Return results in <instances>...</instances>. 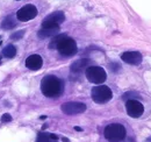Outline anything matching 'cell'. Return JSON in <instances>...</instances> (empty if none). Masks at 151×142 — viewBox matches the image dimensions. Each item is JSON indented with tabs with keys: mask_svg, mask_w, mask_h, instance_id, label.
Segmentation results:
<instances>
[{
	"mask_svg": "<svg viewBox=\"0 0 151 142\" xmlns=\"http://www.w3.org/2000/svg\"><path fill=\"white\" fill-rule=\"evenodd\" d=\"M148 142H151V140H149V141H148Z\"/></svg>",
	"mask_w": 151,
	"mask_h": 142,
	"instance_id": "484cf974",
	"label": "cell"
},
{
	"mask_svg": "<svg viewBox=\"0 0 151 142\" xmlns=\"http://www.w3.org/2000/svg\"><path fill=\"white\" fill-rule=\"evenodd\" d=\"M111 68H112V70H113V71H117V70L120 69V65L113 63V64H111Z\"/></svg>",
	"mask_w": 151,
	"mask_h": 142,
	"instance_id": "ffe728a7",
	"label": "cell"
},
{
	"mask_svg": "<svg viewBox=\"0 0 151 142\" xmlns=\"http://www.w3.org/2000/svg\"><path fill=\"white\" fill-rule=\"evenodd\" d=\"M126 142H135V140H134V139H128Z\"/></svg>",
	"mask_w": 151,
	"mask_h": 142,
	"instance_id": "cb8c5ba5",
	"label": "cell"
},
{
	"mask_svg": "<svg viewBox=\"0 0 151 142\" xmlns=\"http://www.w3.org/2000/svg\"><path fill=\"white\" fill-rule=\"evenodd\" d=\"M36 142H56L55 140L50 139V135L48 133H40Z\"/></svg>",
	"mask_w": 151,
	"mask_h": 142,
	"instance_id": "e0dca14e",
	"label": "cell"
},
{
	"mask_svg": "<svg viewBox=\"0 0 151 142\" xmlns=\"http://www.w3.org/2000/svg\"><path fill=\"white\" fill-rule=\"evenodd\" d=\"M41 91L48 98L59 97L64 91L63 81L56 76H45L41 81Z\"/></svg>",
	"mask_w": 151,
	"mask_h": 142,
	"instance_id": "6da1fadb",
	"label": "cell"
},
{
	"mask_svg": "<svg viewBox=\"0 0 151 142\" xmlns=\"http://www.w3.org/2000/svg\"><path fill=\"white\" fill-rule=\"evenodd\" d=\"M62 111L65 114L69 115H73V114H79L86 111V105L84 102H64L62 105Z\"/></svg>",
	"mask_w": 151,
	"mask_h": 142,
	"instance_id": "52a82bcc",
	"label": "cell"
},
{
	"mask_svg": "<svg viewBox=\"0 0 151 142\" xmlns=\"http://www.w3.org/2000/svg\"><path fill=\"white\" fill-rule=\"evenodd\" d=\"M91 97H92L93 102L96 104H105L113 98V92L108 86L99 85V86H94L92 89Z\"/></svg>",
	"mask_w": 151,
	"mask_h": 142,
	"instance_id": "3957f363",
	"label": "cell"
},
{
	"mask_svg": "<svg viewBox=\"0 0 151 142\" xmlns=\"http://www.w3.org/2000/svg\"><path fill=\"white\" fill-rule=\"evenodd\" d=\"M17 26V22H15V19L12 17V15H8L6 17L2 22H1V27L4 29H13L14 27Z\"/></svg>",
	"mask_w": 151,
	"mask_h": 142,
	"instance_id": "5bb4252c",
	"label": "cell"
},
{
	"mask_svg": "<svg viewBox=\"0 0 151 142\" xmlns=\"http://www.w3.org/2000/svg\"><path fill=\"white\" fill-rule=\"evenodd\" d=\"M49 135H50V139H52V140H55V141L58 140V136L55 135V134H49Z\"/></svg>",
	"mask_w": 151,
	"mask_h": 142,
	"instance_id": "44dd1931",
	"label": "cell"
},
{
	"mask_svg": "<svg viewBox=\"0 0 151 142\" xmlns=\"http://www.w3.org/2000/svg\"><path fill=\"white\" fill-rule=\"evenodd\" d=\"M88 64V60L87 58H81V60H78L72 63L71 65V71L72 72H80L84 68H86Z\"/></svg>",
	"mask_w": 151,
	"mask_h": 142,
	"instance_id": "4fadbf2b",
	"label": "cell"
},
{
	"mask_svg": "<svg viewBox=\"0 0 151 142\" xmlns=\"http://www.w3.org/2000/svg\"><path fill=\"white\" fill-rule=\"evenodd\" d=\"M40 119H41V120H44V119H47V117H45V115H42Z\"/></svg>",
	"mask_w": 151,
	"mask_h": 142,
	"instance_id": "d4e9b609",
	"label": "cell"
},
{
	"mask_svg": "<svg viewBox=\"0 0 151 142\" xmlns=\"http://www.w3.org/2000/svg\"><path fill=\"white\" fill-rule=\"evenodd\" d=\"M17 54V48L13 45V44H8L7 47H5V49L2 50V55L7 58H12L14 57Z\"/></svg>",
	"mask_w": 151,
	"mask_h": 142,
	"instance_id": "9a60e30c",
	"label": "cell"
},
{
	"mask_svg": "<svg viewBox=\"0 0 151 142\" xmlns=\"http://www.w3.org/2000/svg\"><path fill=\"white\" fill-rule=\"evenodd\" d=\"M65 21V15L63 12H54L52 14L48 15L43 22H42V28H48V27H57L60 23Z\"/></svg>",
	"mask_w": 151,
	"mask_h": 142,
	"instance_id": "9c48e42d",
	"label": "cell"
},
{
	"mask_svg": "<svg viewBox=\"0 0 151 142\" xmlns=\"http://www.w3.org/2000/svg\"><path fill=\"white\" fill-rule=\"evenodd\" d=\"M58 32H59V26H57V27L42 28L41 30H38L37 36L40 37V39H47V37H50V36L56 35Z\"/></svg>",
	"mask_w": 151,
	"mask_h": 142,
	"instance_id": "7c38bea8",
	"label": "cell"
},
{
	"mask_svg": "<svg viewBox=\"0 0 151 142\" xmlns=\"http://www.w3.org/2000/svg\"><path fill=\"white\" fill-rule=\"evenodd\" d=\"M23 35H24V30H19V32L11 35V40H20L21 37H23Z\"/></svg>",
	"mask_w": 151,
	"mask_h": 142,
	"instance_id": "ac0fdd59",
	"label": "cell"
},
{
	"mask_svg": "<svg viewBox=\"0 0 151 142\" xmlns=\"http://www.w3.org/2000/svg\"><path fill=\"white\" fill-rule=\"evenodd\" d=\"M42 65H43V60H42V57L40 55H36V54L30 55L26 60V66L28 69H30V70H34V71L40 70L42 68Z\"/></svg>",
	"mask_w": 151,
	"mask_h": 142,
	"instance_id": "8fae6325",
	"label": "cell"
},
{
	"mask_svg": "<svg viewBox=\"0 0 151 142\" xmlns=\"http://www.w3.org/2000/svg\"><path fill=\"white\" fill-rule=\"evenodd\" d=\"M126 134V128L121 123H111L104 130L106 140L109 142H121L122 140H124Z\"/></svg>",
	"mask_w": 151,
	"mask_h": 142,
	"instance_id": "7a4b0ae2",
	"label": "cell"
},
{
	"mask_svg": "<svg viewBox=\"0 0 151 142\" xmlns=\"http://www.w3.org/2000/svg\"><path fill=\"white\" fill-rule=\"evenodd\" d=\"M85 75H86L87 81L93 83V84H102L104 81H106V78H107V74L104 70V68L95 66V65L88 66L86 69Z\"/></svg>",
	"mask_w": 151,
	"mask_h": 142,
	"instance_id": "277c9868",
	"label": "cell"
},
{
	"mask_svg": "<svg viewBox=\"0 0 151 142\" xmlns=\"http://www.w3.org/2000/svg\"><path fill=\"white\" fill-rule=\"evenodd\" d=\"M75 130H77V132H83V128H81V127H78V126H76Z\"/></svg>",
	"mask_w": 151,
	"mask_h": 142,
	"instance_id": "7402d4cb",
	"label": "cell"
},
{
	"mask_svg": "<svg viewBox=\"0 0 151 142\" xmlns=\"http://www.w3.org/2000/svg\"><path fill=\"white\" fill-rule=\"evenodd\" d=\"M126 108H127V113L129 117L132 118H139L143 112H144V107L142 105V102H139L136 99H129L126 102Z\"/></svg>",
	"mask_w": 151,
	"mask_h": 142,
	"instance_id": "ba28073f",
	"label": "cell"
},
{
	"mask_svg": "<svg viewBox=\"0 0 151 142\" xmlns=\"http://www.w3.org/2000/svg\"><path fill=\"white\" fill-rule=\"evenodd\" d=\"M121 58L124 63L132 64V65H138V64H141V62L143 60L142 54L138 51H126L122 54Z\"/></svg>",
	"mask_w": 151,
	"mask_h": 142,
	"instance_id": "30bf717a",
	"label": "cell"
},
{
	"mask_svg": "<svg viewBox=\"0 0 151 142\" xmlns=\"http://www.w3.org/2000/svg\"><path fill=\"white\" fill-rule=\"evenodd\" d=\"M0 60H1V56H0Z\"/></svg>",
	"mask_w": 151,
	"mask_h": 142,
	"instance_id": "83f0119b",
	"label": "cell"
},
{
	"mask_svg": "<svg viewBox=\"0 0 151 142\" xmlns=\"http://www.w3.org/2000/svg\"><path fill=\"white\" fill-rule=\"evenodd\" d=\"M62 140H63V142H70V140H69L68 138H63Z\"/></svg>",
	"mask_w": 151,
	"mask_h": 142,
	"instance_id": "603a6c76",
	"label": "cell"
},
{
	"mask_svg": "<svg viewBox=\"0 0 151 142\" xmlns=\"http://www.w3.org/2000/svg\"><path fill=\"white\" fill-rule=\"evenodd\" d=\"M65 36H66L65 34H62V35H58V36H56V37H54V39L51 40V42L49 43V49H50V50H54V49H56L57 44L59 43V41L62 40L63 37H65Z\"/></svg>",
	"mask_w": 151,
	"mask_h": 142,
	"instance_id": "2e32d148",
	"label": "cell"
},
{
	"mask_svg": "<svg viewBox=\"0 0 151 142\" xmlns=\"http://www.w3.org/2000/svg\"><path fill=\"white\" fill-rule=\"evenodd\" d=\"M36 15H37V8L32 4H28V5L23 6V7H21L17 12L18 20L23 21V22L34 19Z\"/></svg>",
	"mask_w": 151,
	"mask_h": 142,
	"instance_id": "8992f818",
	"label": "cell"
},
{
	"mask_svg": "<svg viewBox=\"0 0 151 142\" xmlns=\"http://www.w3.org/2000/svg\"><path fill=\"white\" fill-rule=\"evenodd\" d=\"M0 44H1V40H0Z\"/></svg>",
	"mask_w": 151,
	"mask_h": 142,
	"instance_id": "4316f807",
	"label": "cell"
},
{
	"mask_svg": "<svg viewBox=\"0 0 151 142\" xmlns=\"http://www.w3.org/2000/svg\"><path fill=\"white\" fill-rule=\"evenodd\" d=\"M12 120H13V118H12V115L8 114V113H5V114L1 117V122H11Z\"/></svg>",
	"mask_w": 151,
	"mask_h": 142,
	"instance_id": "d6986e66",
	"label": "cell"
},
{
	"mask_svg": "<svg viewBox=\"0 0 151 142\" xmlns=\"http://www.w3.org/2000/svg\"><path fill=\"white\" fill-rule=\"evenodd\" d=\"M56 49L63 56H73L77 53V43L73 39L65 36L59 41Z\"/></svg>",
	"mask_w": 151,
	"mask_h": 142,
	"instance_id": "5b68a950",
	"label": "cell"
}]
</instances>
